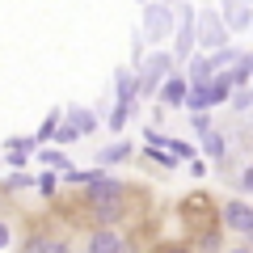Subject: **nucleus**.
<instances>
[{
  "instance_id": "423d86ee",
  "label": "nucleus",
  "mask_w": 253,
  "mask_h": 253,
  "mask_svg": "<svg viewBox=\"0 0 253 253\" xmlns=\"http://www.w3.org/2000/svg\"><path fill=\"white\" fill-rule=\"evenodd\" d=\"M169 253H186V245H173V249H169Z\"/></svg>"
},
{
  "instance_id": "7ed1b4c3",
  "label": "nucleus",
  "mask_w": 253,
  "mask_h": 253,
  "mask_svg": "<svg viewBox=\"0 0 253 253\" xmlns=\"http://www.w3.org/2000/svg\"><path fill=\"white\" fill-rule=\"evenodd\" d=\"M89 249H93V253H118V236H110V232H97Z\"/></svg>"
},
{
  "instance_id": "0eeeda50",
  "label": "nucleus",
  "mask_w": 253,
  "mask_h": 253,
  "mask_svg": "<svg viewBox=\"0 0 253 253\" xmlns=\"http://www.w3.org/2000/svg\"><path fill=\"white\" fill-rule=\"evenodd\" d=\"M4 241H9V232H4V228H0V245H4Z\"/></svg>"
},
{
  "instance_id": "39448f33",
  "label": "nucleus",
  "mask_w": 253,
  "mask_h": 253,
  "mask_svg": "<svg viewBox=\"0 0 253 253\" xmlns=\"http://www.w3.org/2000/svg\"><path fill=\"white\" fill-rule=\"evenodd\" d=\"M34 253H63V249H59V245H42V241H38V249H34Z\"/></svg>"
},
{
  "instance_id": "f03ea898",
  "label": "nucleus",
  "mask_w": 253,
  "mask_h": 253,
  "mask_svg": "<svg viewBox=\"0 0 253 253\" xmlns=\"http://www.w3.org/2000/svg\"><path fill=\"white\" fill-rule=\"evenodd\" d=\"M228 224H232V228H241V232H249V228H253L249 207H241V203H236V207H228Z\"/></svg>"
},
{
  "instance_id": "f257e3e1",
  "label": "nucleus",
  "mask_w": 253,
  "mask_h": 253,
  "mask_svg": "<svg viewBox=\"0 0 253 253\" xmlns=\"http://www.w3.org/2000/svg\"><path fill=\"white\" fill-rule=\"evenodd\" d=\"M118 199H123V190L114 186V181H93V207H97V215H118Z\"/></svg>"
},
{
  "instance_id": "20e7f679",
  "label": "nucleus",
  "mask_w": 253,
  "mask_h": 253,
  "mask_svg": "<svg viewBox=\"0 0 253 253\" xmlns=\"http://www.w3.org/2000/svg\"><path fill=\"white\" fill-rule=\"evenodd\" d=\"M165 97H169V101H181V97H186V84H181V81H173L169 89H165Z\"/></svg>"
}]
</instances>
